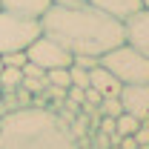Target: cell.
<instances>
[{"mask_svg": "<svg viewBox=\"0 0 149 149\" xmlns=\"http://www.w3.org/2000/svg\"><path fill=\"white\" fill-rule=\"evenodd\" d=\"M17 83H23V72L15 66H3L0 69V89H15Z\"/></svg>", "mask_w": 149, "mask_h": 149, "instance_id": "cell-13", "label": "cell"}, {"mask_svg": "<svg viewBox=\"0 0 149 149\" xmlns=\"http://www.w3.org/2000/svg\"><path fill=\"white\" fill-rule=\"evenodd\" d=\"M92 6H97L100 12H106L109 17H115V20H123L126 17H132L138 9H143V0H89Z\"/></svg>", "mask_w": 149, "mask_h": 149, "instance_id": "cell-9", "label": "cell"}, {"mask_svg": "<svg viewBox=\"0 0 149 149\" xmlns=\"http://www.w3.org/2000/svg\"><path fill=\"white\" fill-rule=\"evenodd\" d=\"M0 69H3V60H0Z\"/></svg>", "mask_w": 149, "mask_h": 149, "instance_id": "cell-22", "label": "cell"}, {"mask_svg": "<svg viewBox=\"0 0 149 149\" xmlns=\"http://www.w3.org/2000/svg\"><path fill=\"white\" fill-rule=\"evenodd\" d=\"M80 3H89V0H52V6H80Z\"/></svg>", "mask_w": 149, "mask_h": 149, "instance_id": "cell-19", "label": "cell"}, {"mask_svg": "<svg viewBox=\"0 0 149 149\" xmlns=\"http://www.w3.org/2000/svg\"><path fill=\"white\" fill-rule=\"evenodd\" d=\"M100 66H106L123 86L129 83H149V57L129 46L126 40L120 46L109 49L106 55H100Z\"/></svg>", "mask_w": 149, "mask_h": 149, "instance_id": "cell-3", "label": "cell"}, {"mask_svg": "<svg viewBox=\"0 0 149 149\" xmlns=\"http://www.w3.org/2000/svg\"><path fill=\"white\" fill-rule=\"evenodd\" d=\"M72 63H74V66H80V69H95V66L100 63V57H92V55H74Z\"/></svg>", "mask_w": 149, "mask_h": 149, "instance_id": "cell-17", "label": "cell"}, {"mask_svg": "<svg viewBox=\"0 0 149 149\" xmlns=\"http://www.w3.org/2000/svg\"><path fill=\"white\" fill-rule=\"evenodd\" d=\"M43 80L49 83V86H55V89H69L72 86V77H69V66H57V69H49V72L43 74Z\"/></svg>", "mask_w": 149, "mask_h": 149, "instance_id": "cell-11", "label": "cell"}, {"mask_svg": "<svg viewBox=\"0 0 149 149\" xmlns=\"http://www.w3.org/2000/svg\"><path fill=\"white\" fill-rule=\"evenodd\" d=\"M120 106L138 120H149V83H129L120 89Z\"/></svg>", "mask_w": 149, "mask_h": 149, "instance_id": "cell-7", "label": "cell"}, {"mask_svg": "<svg viewBox=\"0 0 149 149\" xmlns=\"http://www.w3.org/2000/svg\"><path fill=\"white\" fill-rule=\"evenodd\" d=\"M52 6V0H0V9L6 12H15L23 17H43V12Z\"/></svg>", "mask_w": 149, "mask_h": 149, "instance_id": "cell-10", "label": "cell"}, {"mask_svg": "<svg viewBox=\"0 0 149 149\" xmlns=\"http://www.w3.org/2000/svg\"><path fill=\"white\" fill-rule=\"evenodd\" d=\"M0 60H3V66H15V69H23L26 66V49L23 52H6V55H0Z\"/></svg>", "mask_w": 149, "mask_h": 149, "instance_id": "cell-16", "label": "cell"}, {"mask_svg": "<svg viewBox=\"0 0 149 149\" xmlns=\"http://www.w3.org/2000/svg\"><path fill=\"white\" fill-rule=\"evenodd\" d=\"M138 143H149V120H141V126L135 129V135H132Z\"/></svg>", "mask_w": 149, "mask_h": 149, "instance_id": "cell-18", "label": "cell"}, {"mask_svg": "<svg viewBox=\"0 0 149 149\" xmlns=\"http://www.w3.org/2000/svg\"><path fill=\"white\" fill-rule=\"evenodd\" d=\"M138 126H141V120L132 118L129 112H120V115L115 118V135H135Z\"/></svg>", "mask_w": 149, "mask_h": 149, "instance_id": "cell-12", "label": "cell"}, {"mask_svg": "<svg viewBox=\"0 0 149 149\" xmlns=\"http://www.w3.org/2000/svg\"><path fill=\"white\" fill-rule=\"evenodd\" d=\"M0 149H77L72 135L43 109L12 112L0 123Z\"/></svg>", "mask_w": 149, "mask_h": 149, "instance_id": "cell-2", "label": "cell"}, {"mask_svg": "<svg viewBox=\"0 0 149 149\" xmlns=\"http://www.w3.org/2000/svg\"><path fill=\"white\" fill-rule=\"evenodd\" d=\"M100 112H103V118H118L123 106H120V97H103L100 100Z\"/></svg>", "mask_w": 149, "mask_h": 149, "instance_id": "cell-15", "label": "cell"}, {"mask_svg": "<svg viewBox=\"0 0 149 149\" xmlns=\"http://www.w3.org/2000/svg\"><path fill=\"white\" fill-rule=\"evenodd\" d=\"M89 86H92L100 97H118L120 89H123V83H120L106 66H100V63H97L95 69H89Z\"/></svg>", "mask_w": 149, "mask_h": 149, "instance_id": "cell-8", "label": "cell"}, {"mask_svg": "<svg viewBox=\"0 0 149 149\" xmlns=\"http://www.w3.org/2000/svg\"><path fill=\"white\" fill-rule=\"evenodd\" d=\"M123 40L149 57V9L146 6L123 20Z\"/></svg>", "mask_w": 149, "mask_h": 149, "instance_id": "cell-6", "label": "cell"}, {"mask_svg": "<svg viewBox=\"0 0 149 149\" xmlns=\"http://www.w3.org/2000/svg\"><path fill=\"white\" fill-rule=\"evenodd\" d=\"M43 35L57 40L72 55L100 57L123 43V23L109 17L92 3L80 6H49L40 17Z\"/></svg>", "mask_w": 149, "mask_h": 149, "instance_id": "cell-1", "label": "cell"}, {"mask_svg": "<svg viewBox=\"0 0 149 149\" xmlns=\"http://www.w3.org/2000/svg\"><path fill=\"white\" fill-rule=\"evenodd\" d=\"M100 126H103V132H106V135H115V118H106Z\"/></svg>", "mask_w": 149, "mask_h": 149, "instance_id": "cell-20", "label": "cell"}, {"mask_svg": "<svg viewBox=\"0 0 149 149\" xmlns=\"http://www.w3.org/2000/svg\"><path fill=\"white\" fill-rule=\"evenodd\" d=\"M26 57H29L35 66H40L43 72L57 69V66H72V60H74V55L69 49H63L57 40H52V37H46V35L35 37V40L26 46Z\"/></svg>", "mask_w": 149, "mask_h": 149, "instance_id": "cell-5", "label": "cell"}, {"mask_svg": "<svg viewBox=\"0 0 149 149\" xmlns=\"http://www.w3.org/2000/svg\"><path fill=\"white\" fill-rule=\"evenodd\" d=\"M43 35L37 17H23L15 12L0 9V55L6 52H23L35 37Z\"/></svg>", "mask_w": 149, "mask_h": 149, "instance_id": "cell-4", "label": "cell"}, {"mask_svg": "<svg viewBox=\"0 0 149 149\" xmlns=\"http://www.w3.org/2000/svg\"><path fill=\"white\" fill-rule=\"evenodd\" d=\"M143 6H146V9H149V0H143Z\"/></svg>", "mask_w": 149, "mask_h": 149, "instance_id": "cell-21", "label": "cell"}, {"mask_svg": "<svg viewBox=\"0 0 149 149\" xmlns=\"http://www.w3.org/2000/svg\"><path fill=\"white\" fill-rule=\"evenodd\" d=\"M69 77H72V86L77 89H89V69H80V66H69Z\"/></svg>", "mask_w": 149, "mask_h": 149, "instance_id": "cell-14", "label": "cell"}]
</instances>
